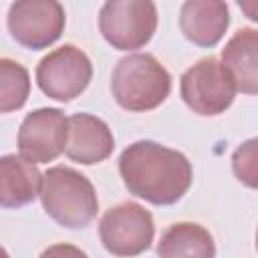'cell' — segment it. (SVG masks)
Masks as SVG:
<instances>
[{
  "label": "cell",
  "instance_id": "277c9868",
  "mask_svg": "<svg viewBox=\"0 0 258 258\" xmlns=\"http://www.w3.org/2000/svg\"><path fill=\"white\" fill-rule=\"evenodd\" d=\"M236 83L228 69L214 56L191 64L179 79L183 103L198 115L214 117L224 113L236 97Z\"/></svg>",
  "mask_w": 258,
  "mask_h": 258
},
{
  "label": "cell",
  "instance_id": "9a60e30c",
  "mask_svg": "<svg viewBox=\"0 0 258 258\" xmlns=\"http://www.w3.org/2000/svg\"><path fill=\"white\" fill-rule=\"evenodd\" d=\"M30 93V77L28 71L12 60L0 58V111L10 113L20 109Z\"/></svg>",
  "mask_w": 258,
  "mask_h": 258
},
{
  "label": "cell",
  "instance_id": "7a4b0ae2",
  "mask_svg": "<svg viewBox=\"0 0 258 258\" xmlns=\"http://www.w3.org/2000/svg\"><path fill=\"white\" fill-rule=\"evenodd\" d=\"M40 202L44 212L62 228H87L99 212L97 191L81 171L54 165L42 173Z\"/></svg>",
  "mask_w": 258,
  "mask_h": 258
},
{
  "label": "cell",
  "instance_id": "6da1fadb",
  "mask_svg": "<svg viewBox=\"0 0 258 258\" xmlns=\"http://www.w3.org/2000/svg\"><path fill=\"white\" fill-rule=\"evenodd\" d=\"M119 173L129 194L153 206L175 204L194 179L191 163L181 151L149 139L135 141L123 149Z\"/></svg>",
  "mask_w": 258,
  "mask_h": 258
},
{
  "label": "cell",
  "instance_id": "30bf717a",
  "mask_svg": "<svg viewBox=\"0 0 258 258\" xmlns=\"http://www.w3.org/2000/svg\"><path fill=\"white\" fill-rule=\"evenodd\" d=\"M115 149V139L109 125L91 113H75L69 117L67 157L81 165L105 161Z\"/></svg>",
  "mask_w": 258,
  "mask_h": 258
},
{
  "label": "cell",
  "instance_id": "7c38bea8",
  "mask_svg": "<svg viewBox=\"0 0 258 258\" xmlns=\"http://www.w3.org/2000/svg\"><path fill=\"white\" fill-rule=\"evenodd\" d=\"M222 64L232 75L236 89L258 95V30L240 28L222 48Z\"/></svg>",
  "mask_w": 258,
  "mask_h": 258
},
{
  "label": "cell",
  "instance_id": "8992f818",
  "mask_svg": "<svg viewBox=\"0 0 258 258\" xmlns=\"http://www.w3.org/2000/svg\"><path fill=\"white\" fill-rule=\"evenodd\" d=\"M155 226L149 210L135 202L109 208L99 222V236L105 250L117 258L143 254L153 242Z\"/></svg>",
  "mask_w": 258,
  "mask_h": 258
},
{
  "label": "cell",
  "instance_id": "3957f363",
  "mask_svg": "<svg viewBox=\"0 0 258 258\" xmlns=\"http://www.w3.org/2000/svg\"><path fill=\"white\" fill-rule=\"evenodd\" d=\"M171 91L169 71L149 52L123 56L111 75V93L117 105L131 113L159 107Z\"/></svg>",
  "mask_w": 258,
  "mask_h": 258
},
{
  "label": "cell",
  "instance_id": "8fae6325",
  "mask_svg": "<svg viewBox=\"0 0 258 258\" xmlns=\"http://www.w3.org/2000/svg\"><path fill=\"white\" fill-rule=\"evenodd\" d=\"M230 26V8L220 0H187L179 8L183 36L202 48L216 46Z\"/></svg>",
  "mask_w": 258,
  "mask_h": 258
},
{
  "label": "cell",
  "instance_id": "e0dca14e",
  "mask_svg": "<svg viewBox=\"0 0 258 258\" xmlns=\"http://www.w3.org/2000/svg\"><path fill=\"white\" fill-rule=\"evenodd\" d=\"M38 258H89L81 248L73 246V244H52L48 246Z\"/></svg>",
  "mask_w": 258,
  "mask_h": 258
},
{
  "label": "cell",
  "instance_id": "ac0fdd59",
  "mask_svg": "<svg viewBox=\"0 0 258 258\" xmlns=\"http://www.w3.org/2000/svg\"><path fill=\"white\" fill-rule=\"evenodd\" d=\"M238 8L254 22H258V0H238Z\"/></svg>",
  "mask_w": 258,
  "mask_h": 258
},
{
  "label": "cell",
  "instance_id": "52a82bcc",
  "mask_svg": "<svg viewBox=\"0 0 258 258\" xmlns=\"http://www.w3.org/2000/svg\"><path fill=\"white\" fill-rule=\"evenodd\" d=\"M93 79L91 58L75 44H62L40 58L36 67L38 89L54 101L77 99Z\"/></svg>",
  "mask_w": 258,
  "mask_h": 258
},
{
  "label": "cell",
  "instance_id": "2e32d148",
  "mask_svg": "<svg viewBox=\"0 0 258 258\" xmlns=\"http://www.w3.org/2000/svg\"><path fill=\"white\" fill-rule=\"evenodd\" d=\"M232 171L242 185L258 189V137L246 139L234 149Z\"/></svg>",
  "mask_w": 258,
  "mask_h": 258
},
{
  "label": "cell",
  "instance_id": "9c48e42d",
  "mask_svg": "<svg viewBox=\"0 0 258 258\" xmlns=\"http://www.w3.org/2000/svg\"><path fill=\"white\" fill-rule=\"evenodd\" d=\"M69 143V119L56 107H40L24 117L18 129V151L30 163L54 161Z\"/></svg>",
  "mask_w": 258,
  "mask_h": 258
},
{
  "label": "cell",
  "instance_id": "ba28073f",
  "mask_svg": "<svg viewBox=\"0 0 258 258\" xmlns=\"http://www.w3.org/2000/svg\"><path fill=\"white\" fill-rule=\"evenodd\" d=\"M64 8L54 0H20L8 8V30L12 38L30 50L48 48L64 30Z\"/></svg>",
  "mask_w": 258,
  "mask_h": 258
},
{
  "label": "cell",
  "instance_id": "5b68a950",
  "mask_svg": "<svg viewBox=\"0 0 258 258\" xmlns=\"http://www.w3.org/2000/svg\"><path fill=\"white\" fill-rule=\"evenodd\" d=\"M157 28V8L149 0H109L99 10V30L117 50L145 46Z\"/></svg>",
  "mask_w": 258,
  "mask_h": 258
},
{
  "label": "cell",
  "instance_id": "5bb4252c",
  "mask_svg": "<svg viewBox=\"0 0 258 258\" xmlns=\"http://www.w3.org/2000/svg\"><path fill=\"white\" fill-rule=\"evenodd\" d=\"M159 258H216L212 234L196 222L171 224L157 242Z\"/></svg>",
  "mask_w": 258,
  "mask_h": 258
},
{
  "label": "cell",
  "instance_id": "d6986e66",
  "mask_svg": "<svg viewBox=\"0 0 258 258\" xmlns=\"http://www.w3.org/2000/svg\"><path fill=\"white\" fill-rule=\"evenodd\" d=\"M256 250H258V230H256Z\"/></svg>",
  "mask_w": 258,
  "mask_h": 258
},
{
  "label": "cell",
  "instance_id": "4fadbf2b",
  "mask_svg": "<svg viewBox=\"0 0 258 258\" xmlns=\"http://www.w3.org/2000/svg\"><path fill=\"white\" fill-rule=\"evenodd\" d=\"M42 173L34 163L20 155H2L0 159V206L22 208L40 196Z\"/></svg>",
  "mask_w": 258,
  "mask_h": 258
}]
</instances>
